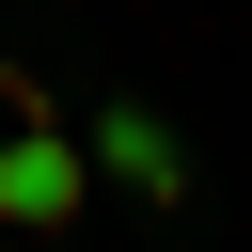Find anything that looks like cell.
<instances>
[{"mask_svg": "<svg viewBox=\"0 0 252 252\" xmlns=\"http://www.w3.org/2000/svg\"><path fill=\"white\" fill-rule=\"evenodd\" d=\"M110 158H126V173H142V189H158V205H173V189H189V158H173V126H158V110H110Z\"/></svg>", "mask_w": 252, "mask_h": 252, "instance_id": "1", "label": "cell"}]
</instances>
